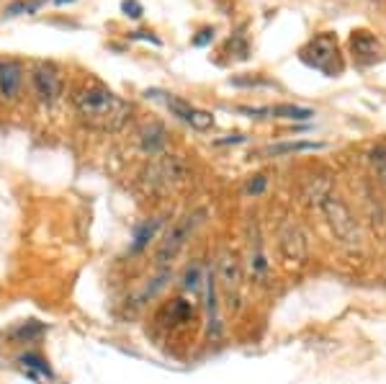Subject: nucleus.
Masks as SVG:
<instances>
[{
	"instance_id": "f257e3e1",
	"label": "nucleus",
	"mask_w": 386,
	"mask_h": 384,
	"mask_svg": "<svg viewBox=\"0 0 386 384\" xmlns=\"http://www.w3.org/2000/svg\"><path fill=\"white\" fill-rule=\"evenodd\" d=\"M75 106H78L80 116L98 129L121 127L132 111V106L126 104L124 98H118L113 90H109L98 81L88 83L75 93Z\"/></svg>"
},
{
	"instance_id": "f03ea898",
	"label": "nucleus",
	"mask_w": 386,
	"mask_h": 384,
	"mask_svg": "<svg viewBox=\"0 0 386 384\" xmlns=\"http://www.w3.org/2000/svg\"><path fill=\"white\" fill-rule=\"evenodd\" d=\"M206 212L204 209H198V212H191V214H186L183 219H178V222L170 227L165 233V238L160 240V248H158V263L160 266H167L170 261H175V256L181 253L183 248H186V242L191 240V235L198 230V224L204 222Z\"/></svg>"
},
{
	"instance_id": "7ed1b4c3",
	"label": "nucleus",
	"mask_w": 386,
	"mask_h": 384,
	"mask_svg": "<svg viewBox=\"0 0 386 384\" xmlns=\"http://www.w3.org/2000/svg\"><path fill=\"white\" fill-rule=\"evenodd\" d=\"M322 209L327 222H330L332 227V233H335V238H338L340 242H345V245H358V242H361V230H358L350 209H347L338 196H324Z\"/></svg>"
},
{
	"instance_id": "20e7f679",
	"label": "nucleus",
	"mask_w": 386,
	"mask_h": 384,
	"mask_svg": "<svg viewBox=\"0 0 386 384\" xmlns=\"http://www.w3.org/2000/svg\"><path fill=\"white\" fill-rule=\"evenodd\" d=\"M301 60H304L309 67L322 70L324 75H335V72L343 70L338 57V41H335V36H330V34H322V36L309 41L307 47L301 49Z\"/></svg>"
},
{
	"instance_id": "39448f33",
	"label": "nucleus",
	"mask_w": 386,
	"mask_h": 384,
	"mask_svg": "<svg viewBox=\"0 0 386 384\" xmlns=\"http://www.w3.org/2000/svg\"><path fill=\"white\" fill-rule=\"evenodd\" d=\"M32 85H34V93H36V98H39L41 104H55L57 96H60V90H62L60 72L47 62H41L34 67Z\"/></svg>"
},
{
	"instance_id": "423d86ee",
	"label": "nucleus",
	"mask_w": 386,
	"mask_h": 384,
	"mask_svg": "<svg viewBox=\"0 0 386 384\" xmlns=\"http://www.w3.org/2000/svg\"><path fill=\"white\" fill-rule=\"evenodd\" d=\"M219 279L221 287L227 292L229 304L235 299V307L240 304V287H242V268H240V261L232 250H224L219 258Z\"/></svg>"
},
{
	"instance_id": "0eeeda50",
	"label": "nucleus",
	"mask_w": 386,
	"mask_h": 384,
	"mask_svg": "<svg viewBox=\"0 0 386 384\" xmlns=\"http://www.w3.org/2000/svg\"><path fill=\"white\" fill-rule=\"evenodd\" d=\"M165 104H167V109L173 111V116H178V119L186 121V124H191V127L198 129V132H204V129L214 127V116L209 111L193 109L191 104H186V101H181V98H175V96H167Z\"/></svg>"
},
{
	"instance_id": "6e6552de",
	"label": "nucleus",
	"mask_w": 386,
	"mask_h": 384,
	"mask_svg": "<svg viewBox=\"0 0 386 384\" xmlns=\"http://www.w3.org/2000/svg\"><path fill=\"white\" fill-rule=\"evenodd\" d=\"M281 253H284L289 261H307V240H304V235H301L299 227H294V224H286L284 230H281Z\"/></svg>"
},
{
	"instance_id": "1a4fd4ad",
	"label": "nucleus",
	"mask_w": 386,
	"mask_h": 384,
	"mask_svg": "<svg viewBox=\"0 0 386 384\" xmlns=\"http://www.w3.org/2000/svg\"><path fill=\"white\" fill-rule=\"evenodd\" d=\"M21 81H24L21 64L13 62V60H3L0 62V96L16 98L18 88H21Z\"/></svg>"
},
{
	"instance_id": "9d476101",
	"label": "nucleus",
	"mask_w": 386,
	"mask_h": 384,
	"mask_svg": "<svg viewBox=\"0 0 386 384\" xmlns=\"http://www.w3.org/2000/svg\"><path fill=\"white\" fill-rule=\"evenodd\" d=\"M160 227H163V219H160V217H152V219H147V222L139 224V227H137V233H135V242H132L129 253H142V250L147 248L155 238H158Z\"/></svg>"
},
{
	"instance_id": "9b49d317",
	"label": "nucleus",
	"mask_w": 386,
	"mask_h": 384,
	"mask_svg": "<svg viewBox=\"0 0 386 384\" xmlns=\"http://www.w3.org/2000/svg\"><path fill=\"white\" fill-rule=\"evenodd\" d=\"M163 315L167 317V325H183V322L193 320V304L186 302V299H173L163 310Z\"/></svg>"
},
{
	"instance_id": "f8f14e48",
	"label": "nucleus",
	"mask_w": 386,
	"mask_h": 384,
	"mask_svg": "<svg viewBox=\"0 0 386 384\" xmlns=\"http://www.w3.org/2000/svg\"><path fill=\"white\" fill-rule=\"evenodd\" d=\"M167 142V135L163 124H150V127L142 132V150L150 152V155H158Z\"/></svg>"
},
{
	"instance_id": "ddd939ff",
	"label": "nucleus",
	"mask_w": 386,
	"mask_h": 384,
	"mask_svg": "<svg viewBox=\"0 0 386 384\" xmlns=\"http://www.w3.org/2000/svg\"><path fill=\"white\" fill-rule=\"evenodd\" d=\"M18 364L26 369V374H41V376H47V379H52L55 376V371H52V366H49L47 361L41 359L39 353H24V356H18Z\"/></svg>"
},
{
	"instance_id": "4468645a",
	"label": "nucleus",
	"mask_w": 386,
	"mask_h": 384,
	"mask_svg": "<svg viewBox=\"0 0 386 384\" xmlns=\"http://www.w3.org/2000/svg\"><path fill=\"white\" fill-rule=\"evenodd\" d=\"M206 281V271L204 266L198 263V261H193V263L186 268V273H183V289L186 292H191V294H198V289H201V284Z\"/></svg>"
},
{
	"instance_id": "2eb2a0df",
	"label": "nucleus",
	"mask_w": 386,
	"mask_h": 384,
	"mask_svg": "<svg viewBox=\"0 0 386 384\" xmlns=\"http://www.w3.org/2000/svg\"><path fill=\"white\" fill-rule=\"evenodd\" d=\"M270 114H273V116H284V119H294V121H307L315 116V111L301 109V106H273Z\"/></svg>"
},
{
	"instance_id": "dca6fc26",
	"label": "nucleus",
	"mask_w": 386,
	"mask_h": 384,
	"mask_svg": "<svg viewBox=\"0 0 386 384\" xmlns=\"http://www.w3.org/2000/svg\"><path fill=\"white\" fill-rule=\"evenodd\" d=\"M353 49H355V55H376L378 57L376 39H373L371 34H366V32H358L353 36Z\"/></svg>"
},
{
	"instance_id": "f3484780",
	"label": "nucleus",
	"mask_w": 386,
	"mask_h": 384,
	"mask_svg": "<svg viewBox=\"0 0 386 384\" xmlns=\"http://www.w3.org/2000/svg\"><path fill=\"white\" fill-rule=\"evenodd\" d=\"M36 8H39V0H16V3H11L8 8H6V16L13 18L21 16V13H34Z\"/></svg>"
},
{
	"instance_id": "a211bd4d",
	"label": "nucleus",
	"mask_w": 386,
	"mask_h": 384,
	"mask_svg": "<svg viewBox=\"0 0 386 384\" xmlns=\"http://www.w3.org/2000/svg\"><path fill=\"white\" fill-rule=\"evenodd\" d=\"M319 144H309V142H294V144H276L270 147V155H281V152H296V150H317Z\"/></svg>"
},
{
	"instance_id": "6ab92c4d",
	"label": "nucleus",
	"mask_w": 386,
	"mask_h": 384,
	"mask_svg": "<svg viewBox=\"0 0 386 384\" xmlns=\"http://www.w3.org/2000/svg\"><path fill=\"white\" fill-rule=\"evenodd\" d=\"M121 11H124L129 18H139L144 13V8H142V3H139V0H124V3H121Z\"/></svg>"
},
{
	"instance_id": "aec40b11",
	"label": "nucleus",
	"mask_w": 386,
	"mask_h": 384,
	"mask_svg": "<svg viewBox=\"0 0 386 384\" xmlns=\"http://www.w3.org/2000/svg\"><path fill=\"white\" fill-rule=\"evenodd\" d=\"M266 184H268V181H266V176H255V181H250V184H247V193H252V196H255V193H261L263 188H266Z\"/></svg>"
},
{
	"instance_id": "412c9836",
	"label": "nucleus",
	"mask_w": 386,
	"mask_h": 384,
	"mask_svg": "<svg viewBox=\"0 0 386 384\" xmlns=\"http://www.w3.org/2000/svg\"><path fill=\"white\" fill-rule=\"evenodd\" d=\"M132 39H144V41H152V44H160L158 36H152L150 32H135L132 34Z\"/></svg>"
},
{
	"instance_id": "4be33fe9",
	"label": "nucleus",
	"mask_w": 386,
	"mask_h": 384,
	"mask_svg": "<svg viewBox=\"0 0 386 384\" xmlns=\"http://www.w3.org/2000/svg\"><path fill=\"white\" fill-rule=\"evenodd\" d=\"M201 34H204V36H196V39H193V44H196V47H204L206 41L214 36V32H201Z\"/></svg>"
},
{
	"instance_id": "5701e85b",
	"label": "nucleus",
	"mask_w": 386,
	"mask_h": 384,
	"mask_svg": "<svg viewBox=\"0 0 386 384\" xmlns=\"http://www.w3.org/2000/svg\"><path fill=\"white\" fill-rule=\"evenodd\" d=\"M57 6H64V3H72V0H55Z\"/></svg>"
},
{
	"instance_id": "b1692460",
	"label": "nucleus",
	"mask_w": 386,
	"mask_h": 384,
	"mask_svg": "<svg viewBox=\"0 0 386 384\" xmlns=\"http://www.w3.org/2000/svg\"><path fill=\"white\" fill-rule=\"evenodd\" d=\"M384 178H386V168H384Z\"/></svg>"
}]
</instances>
